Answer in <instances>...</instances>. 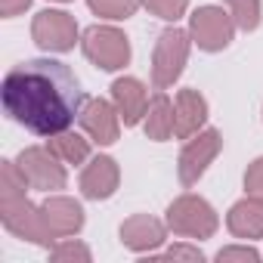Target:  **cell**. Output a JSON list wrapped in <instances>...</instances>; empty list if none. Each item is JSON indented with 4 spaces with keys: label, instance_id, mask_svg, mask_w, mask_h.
I'll return each mask as SVG.
<instances>
[{
    "label": "cell",
    "instance_id": "27",
    "mask_svg": "<svg viewBox=\"0 0 263 263\" xmlns=\"http://www.w3.org/2000/svg\"><path fill=\"white\" fill-rule=\"evenodd\" d=\"M56 4H71V0H56Z\"/></svg>",
    "mask_w": 263,
    "mask_h": 263
},
{
    "label": "cell",
    "instance_id": "25",
    "mask_svg": "<svg viewBox=\"0 0 263 263\" xmlns=\"http://www.w3.org/2000/svg\"><path fill=\"white\" fill-rule=\"evenodd\" d=\"M245 192L254 198H263V155L254 158L245 171Z\"/></svg>",
    "mask_w": 263,
    "mask_h": 263
},
{
    "label": "cell",
    "instance_id": "6",
    "mask_svg": "<svg viewBox=\"0 0 263 263\" xmlns=\"http://www.w3.org/2000/svg\"><path fill=\"white\" fill-rule=\"evenodd\" d=\"M16 164L22 167L25 180L31 189L37 192H59L68 186V171H65V161L56 158L50 152V146H25L19 155H16Z\"/></svg>",
    "mask_w": 263,
    "mask_h": 263
},
{
    "label": "cell",
    "instance_id": "7",
    "mask_svg": "<svg viewBox=\"0 0 263 263\" xmlns=\"http://www.w3.org/2000/svg\"><path fill=\"white\" fill-rule=\"evenodd\" d=\"M189 37L198 50L204 53H220L232 44L235 37V19L229 16V10L223 7H198L192 16H189Z\"/></svg>",
    "mask_w": 263,
    "mask_h": 263
},
{
    "label": "cell",
    "instance_id": "5",
    "mask_svg": "<svg viewBox=\"0 0 263 263\" xmlns=\"http://www.w3.org/2000/svg\"><path fill=\"white\" fill-rule=\"evenodd\" d=\"M81 50L99 71H121L124 65H130V56H134L130 37L115 25H90L81 34Z\"/></svg>",
    "mask_w": 263,
    "mask_h": 263
},
{
    "label": "cell",
    "instance_id": "14",
    "mask_svg": "<svg viewBox=\"0 0 263 263\" xmlns=\"http://www.w3.org/2000/svg\"><path fill=\"white\" fill-rule=\"evenodd\" d=\"M111 102L124 121V127H137L146 118L149 108V90L140 78H118L111 84Z\"/></svg>",
    "mask_w": 263,
    "mask_h": 263
},
{
    "label": "cell",
    "instance_id": "23",
    "mask_svg": "<svg viewBox=\"0 0 263 263\" xmlns=\"http://www.w3.org/2000/svg\"><path fill=\"white\" fill-rule=\"evenodd\" d=\"M263 254L257 251V248H251L248 241L245 245H229V248H220L217 251V260L220 263H229V260H245V263H257Z\"/></svg>",
    "mask_w": 263,
    "mask_h": 263
},
{
    "label": "cell",
    "instance_id": "12",
    "mask_svg": "<svg viewBox=\"0 0 263 263\" xmlns=\"http://www.w3.org/2000/svg\"><path fill=\"white\" fill-rule=\"evenodd\" d=\"M41 214H44V223H47V229L56 241L59 238H74L87 223L81 201H74L71 195H59V192H50L41 201Z\"/></svg>",
    "mask_w": 263,
    "mask_h": 263
},
{
    "label": "cell",
    "instance_id": "10",
    "mask_svg": "<svg viewBox=\"0 0 263 263\" xmlns=\"http://www.w3.org/2000/svg\"><path fill=\"white\" fill-rule=\"evenodd\" d=\"M78 124L96 146H115L118 137H121V124L124 121H121L115 102H108L102 96H93V99H84Z\"/></svg>",
    "mask_w": 263,
    "mask_h": 263
},
{
    "label": "cell",
    "instance_id": "2",
    "mask_svg": "<svg viewBox=\"0 0 263 263\" xmlns=\"http://www.w3.org/2000/svg\"><path fill=\"white\" fill-rule=\"evenodd\" d=\"M28 180L22 174V167L10 158L0 161V223L7 226V232H13L22 241L41 245V248H53L56 238L50 235L41 204H34L28 198Z\"/></svg>",
    "mask_w": 263,
    "mask_h": 263
},
{
    "label": "cell",
    "instance_id": "19",
    "mask_svg": "<svg viewBox=\"0 0 263 263\" xmlns=\"http://www.w3.org/2000/svg\"><path fill=\"white\" fill-rule=\"evenodd\" d=\"M87 7L93 16H99L105 22H124L130 16H137L143 0H87Z\"/></svg>",
    "mask_w": 263,
    "mask_h": 263
},
{
    "label": "cell",
    "instance_id": "20",
    "mask_svg": "<svg viewBox=\"0 0 263 263\" xmlns=\"http://www.w3.org/2000/svg\"><path fill=\"white\" fill-rule=\"evenodd\" d=\"M229 16L235 19V28L241 31H257L260 22H263V7L260 0H223Z\"/></svg>",
    "mask_w": 263,
    "mask_h": 263
},
{
    "label": "cell",
    "instance_id": "11",
    "mask_svg": "<svg viewBox=\"0 0 263 263\" xmlns=\"http://www.w3.org/2000/svg\"><path fill=\"white\" fill-rule=\"evenodd\" d=\"M167 220H158L152 214H134V217H127L118 229L121 235V245L127 251H134V254H155L164 241H167Z\"/></svg>",
    "mask_w": 263,
    "mask_h": 263
},
{
    "label": "cell",
    "instance_id": "9",
    "mask_svg": "<svg viewBox=\"0 0 263 263\" xmlns=\"http://www.w3.org/2000/svg\"><path fill=\"white\" fill-rule=\"evenodd\" d=\"M31 37L44 53H71L81 44L78 22L65 10H41L31 22Z\"/></svg>",
    "mask_w": 263,
    "mask_h": 263
},
{
    "label": "cell",
    "instance_id": "22",
    "mask_svg": "<svg viewBox=\"0 0 263 263\" xmlns=\"http://www.w3.org/2000/svg\"><path fill=\"white\" fill-rule=\"evenodd\" d=\"M143 7L164 22H180L189 10V0H143Z\"/></svg>",
    "mask_w": 263,
    "mask_h": 263
},
{
    "label": "cell",
    "instance_id": "21",
    "mask_svg": "<svg viewBox=\"0 0 263 263\" xmlns=\"http://www.w3.org/2000/svg\"><path fill=\"white\" fill-rule=\"evenodd\" d=\"M50 257L59 260V263H68V260H81V263H90L93 260V251L74 238H59L53 248H50Z\"/></svg>",
    "mask_w": 263,
    "mask_h": 263
},
{
    "label": "cell",
    "instance_id": "17",
    "mask_svg": "<svg viewBox=\"0 0 263 263\" xmlns=\"http://www.w3.org/2000/svg\"><path fill=\"white\" fill-rule=\"evenodd\" d=\"M143 130H146V137L155 140V143H167L174 137V99L164 90H158L149 99V108H146V118H143Z\"/></svg>",
    "mask_w": 263,
    "mask_h": 263
},
{
    "label": "cell",
    "instance_id": "24",
    "mask_svg": "<svg viewBox=\"0 0 263 263\" xmlns=\"http://www.w3.org/2000/svg\"><path fill=\"white\" fill-rule=\"evenodd\" d=\"M149 260H204V254H201V248H195V245H174V248H167V251H155V254H149Z\"/></svg>",
    "mask_w": 263,
    "mask_h": 263
},
{
    "label": "cell",
    "instance_id": "3",
    "mask_svg": "<svg viewBox=\"0 0 263 263\" xmlns=\"http://www.w3.org/2000/svg\"><path fill=\"white\" fill-rule=\"evenodd\" d=\"M167 229L180 238L189 241H201V238H214V232L220 229V214L214 211V204L195 192H183L180 198H174L164 211Z\"/></svg>",
    "mask_w": 263,
    "mask_h": 263
},
{
    "label": "cell",
    "instance_id": "18",
    "mask_svg": "<svg viewBox=\"0 0 263 263\" xmlns=\"http://www.w3.org/2000/svg\"><path fill=\"white\" fill-rule=\"evenodd\" d=\"M90 137H81V134H74V130L68 127V130H62V134H56V137H47V146H50V152L56 155V158H62L65 164H87L93 155H90Z\"/></svg>",
    "mask_w": 263,
    "mask_h": 263
},
{
    "label": "cell",
    "instance_id": "16",
    "mask_svg": "<svg viewBox=\"0 0 263 263\" xmlns=\"http://www.w3.org/2000/svg\"><path fill=\"white\" fill-rule=\"evenodd\" d=\"M226 229L232 238H241V241L263 238V198H254V195L238 198L226 214Z\"/></svg>",
    "mask_w": 263,
    "mask_h": 263
},
{
    "label": "cell",
    "instance_id": "13",
    "mask_svg": "<svg viewBox=\"0 0 263 263\" xmlns=\"http://www.w3.org/2000/svg\"><path fill=\"white\" fill-rule=\"evenodd\" d=\"M81 195L90 201H108L121 186V167L111 155H93L81 171Z\"/></svg>",
    "mask_w": 263,
    "mask_h": 263
},
{
    "label": "cell",
    "instance_id": "15",
    "mask_svg": "<svg viewBox=\"0 0 263 263\" xmlns=\"http://www.w3.org/2000/svg\"><path fill=\"white\" fill-rule=\"evenodd\" d=\"M204 124H208V99L192 87L180 90L174 99V137L189 140L198 130H204Z\"/></svg>",
    "mask_w": 263,
    "mask_h": 263
},
{
    "label": "cell",
    "instance_id": "4",
    "mask_svg": "<svg viewBox=\"0 0 263 263\" xmlns=\"http://www.w3.org/2000/svg\"><path fill=\"white\" fill-rule=\"evenodd\" d=\"M189 50H192L189 31L171 25L158 34L155 50H152V84H155V90H167L180 81V74L189 62Z\"/></svg>",
    "mask_w": 263,
    "mask_h": 263
},
{
    "label": "cell",
    "instance_id": "1",
    "mask_svg": "<svg viewBox=\"0 0 263 263\" xmlns=\"http://www.w3.org/2000/svg\"><path fill=\"white\" fill-rule=\"evenodd\" d=\"M4 111L34 137H56L68 130L84 105L78 74L59 59H25L4 78Z\"/></svg>",
    "mask_w": 263,
    "mask_h": 263
},
{
    "label": "cell",
    "instance_id": "8",
    "mask_svg": "<svg viewBox=\"0 0 263 263\" xmlns=\"http://www.w3.org/2000/svg\"><path fill=\"white\" fill-rule=\"evenodd\" d=\"M220 149H223V134L214 130V127H204V130H198L195 137H189V143L183 146V152L177 158V177H180V183L186 189H192L204 177V171L214 164V158L220 155Z\"/></svg>",
    "mask_w": 263,
    "mask_h": 263
},
{
    "label": "cell",
    "instance_id": "26",
    "mask_svg": "<svg viewBox=\"0 0 263 263\" xmlns=\"http://www.w3.org/2000/svg\"><path fill=\"white\" fill-rule=\"evenodd\" d=\"M31 7V0H0V16L4 19H16Z\"/></svg>",
    "mask_w": 263,
    "mask_h": 263
}]
</instances>
